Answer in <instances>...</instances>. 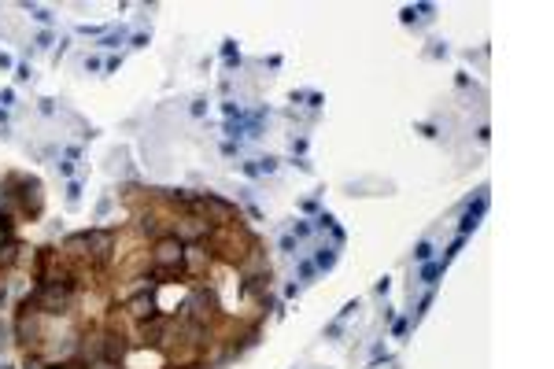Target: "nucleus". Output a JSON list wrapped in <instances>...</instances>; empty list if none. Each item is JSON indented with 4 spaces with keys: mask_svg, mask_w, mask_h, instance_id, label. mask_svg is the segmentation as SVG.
<instances>
[{
    "mask_svg": "<svg viewBox=\"0 0 554 369\" xmlns=\"http://www.w3.org/2000/svg\"><path fill=\"white\" fill-rule=\"evenodd\" d=\"M155 258H159V263H181V240L163 236V240L155 244Z\"/></svg>",
    "mask_w": 554,
    "mask_h": 369,
    "instance_id": "nucleus-1",
    "label": "nucleus"
}]
</instances>
